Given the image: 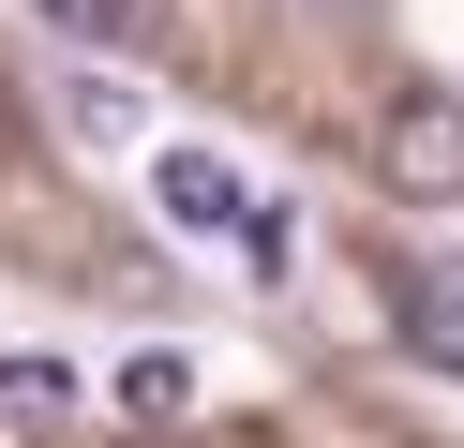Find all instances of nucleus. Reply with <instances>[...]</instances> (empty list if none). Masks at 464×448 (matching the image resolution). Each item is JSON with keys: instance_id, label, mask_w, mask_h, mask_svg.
<instances>
[{"instance_id": "20e7f679", "label": "nucleus", "mask_w": 464, "mask_h": 448, "mask_svg": "<svg viewBox=\"0 0 464 448\" xmlns=\"http://www.w3.org/2000/svg\"><path fill=\"white\" fill-rule=\"evenodd\" d=\"M75 418V374L61 358H0V434H61Z\"/></svg>"}, {"instance_id": "7ed1b4c3", "label": "nucleus", "mask_w": 464, "mask_h": 448, "mask_svg": "<svg viewBox=\"0 0 464 448\" xmlns=\"http://www.w3.org/2000/svg\"><path fill=\"white\" fill-rule=\"evenodd\" d=\"M404 344H420V358H450V374H464V254L404 269Z\"/></svg>"}, {"instance_id": "423d86ee", "label": "nucleus", "mask_w": 464, "mask_h": 448, "mask_svg": "<svg viewBox=\"0 0 464 448\" xmlns=\"http://www.w3.org/2000/svg\"><path fill=\"white\" fill-rule=\"evenodd\" d=\"M121 418H150V434H165V418H195V358H121Z\"/></svg>"}, {"instance_id": "39448f33", "label": "nucleus", "mask_w": 464, "mask_h": 448, "mask_svg": "<svg viewBox=\"0 0 464 448\" xmlns=\"http://www.w3.org/2000/svg\"><path fill=\"white\" fill-rule=\"evenodd\" d=\"M61 135L75 149H135V90L121 75H61Z\"/></svg>"}, {"instance_id": "f257e3e1", "label": "nucleus", "mask_w": 464, "mask_h": 448, "mask_svg": "<svg viewBox=\"0 0 464 448\" xmlns=\"http://www.w3.org/2000/svg\"><path fill=\"white\" fill-rule=\"evenodd\" d=\"M150 209H165V224H180V239H255V179L240 165H225V149H150Z\"/></svg>"}, {"instance_id": "0eeeda50", "label": "nucleus", "mask_w": 464, "mask_h": 448, "mask_svg": "<svg viewBox=\"0 0 464 448\" xmlns=\"http://www.w3.org/2000/svg\"><path fill=\"white\" fill-rule=\"evenodd\" d=\"M45 30H135V0H31Z\"/></svg>"}, {"instance_id": "f03ea898", "label": "nucleus", "mask_w": 464, "mask_h": 448, "mask_svg": "<svg viewBox=\"0 0 464 448\" xmlns=\"http://www.w3.org/2000/svg\"><path fill=\"white\" fill-rule=\"evenodd\" d=\"M374 165H390V195H464V90H404Z\"/></svg>"}]
</instances>
